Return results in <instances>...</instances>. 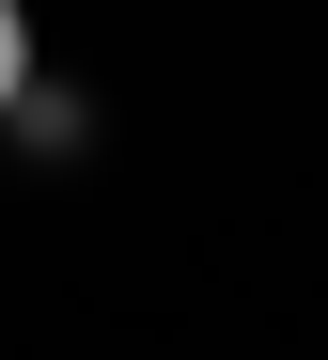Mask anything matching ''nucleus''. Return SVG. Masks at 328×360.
<instances>
[{"label": "nucleus", "instance_id": "nucleus-1", "mask_svg": "<svg viewBox=\"0 0 328 360\" xmlns=\"http://www.w3.org/2000/svg\"><path fill=\"white\" fill-rule=\"evenodd\" d=\"M16 79H32V0H0V110H16Z\"/></svg>", "mask_w": 328, "mask_h": 360}]
</instances>
